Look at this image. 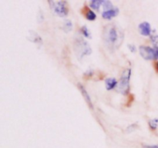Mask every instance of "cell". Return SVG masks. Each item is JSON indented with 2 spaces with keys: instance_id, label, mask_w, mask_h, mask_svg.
Listing matches in <instances>:
<instances>
[{
  "instance_id": "ffe728a7",
  "label": "cell",
  "mask_w": 158,
  "mask_h": 148,
  "mask_svg": "<svg viewBox=\"0 0 158 148\" xmlns=\"http://www.w3.org/2000/svg\"><path fill=\"white\" fill-rule=\"evenodd\" d=\"M157 71H158V62L157 63Z\"/></svg>"
},
{
  "instance_id": "5b68a950",
  "label": "cell",
  "mask_w": 158,
  "mask_h": 148,
  "mask_svg": "<svg viewBox=\"0 0 158 148\" xmlns=\"http://www.w3.org/2000/svg\"><path fill=\"white\" fill-rule=\"evenodd\" d=\"M139 52H140V55L142 58H144L146 60H153L156 58L155 51L154 49L149 47V46H140L139 49Z\"/></svg>"
},
{
  "instance_id": "2e32d148",
  "label": "cell",
  "mask_w": 158,
  "mask_h": 148,
  "mask_svg": "<svg viewBox=\"0 0 158 148\" xmlns=\"http://www.w3.org/2000/svg\"><path fill=\"white\" fill-rule=\"evenodd\" d=\"M103 8H104V11H107V10H109V9H113L112 3H111L110 1L103 2Z\"/></svg>"
},
{
  "instance_id": "6da1fadb",
  "label": "cell",
  "mask_w": 158,
  "mask_h": 148,
  "mask_svg": "<svg viewBox=\"0 0 158 148\" xmlns=\"http://www.w3.org/2000/svg\"><path fill=\"white\" fill-rule=\"evenodd\" d=\"M103 39L110 48H117L120 45L123 39V32H120L115 25H106L103 31Z\"/></svg>"
},
{
  "instance_id": "4fadbf2b",
  "label": "cell",
  "mask_w": 158,
  "mask_h": 148,
  "mask_svg": "<svg viewBox=\"0 0 158 148\" xmlns=\"http://www.w3.org/2000/svg\"><path fill=\"white\" fill-rule=\"evenodd\" d=\"M31 35L30 36V40L32 41H33V42H35V43H39V41H41V38H40V36H39V35L37 33H35V32H31L30 33H29Z\"/></svg>"
},
{
  "instance_id": "52a82bcc",
  "label": "cell",
  "mask_w": 158,
  "mask_h": 148,
  "mask_svg": "<svg viewBox=\"0 0 158 148\" xmlns=\"http://www.w3.org/2000/svg\"><path fill=\"white\" fill-rule=\"evenodd\" d=\"M78 88H79V90L80 91V92H81L82 95H83V98H84V100L86 101V104L89 105V107H90V108H94V106H93L92 101H91L90 97H89V94H88V92H86V89L84 88V87H83V86L81 84H80V83H79V84H78Z\"/></svg>"
},
{
  "instance_id": "ac0fdd59",
  "label": "cell",
  "mask_w": 158,
  "mask_h": 148,
  "mask_svg": "<svg viewBox=\"0 0 158 148\" xmlns=\"http://www.w3.org/2000/svg\"><path fill=\"white\" fill-rule=\"evenodd\" d=\"M143 148H158V145H144Z\"/></svg>"
},
{
  "instance_id": "30bf717a",
  "label": "cell",
  "mask_w": 158,
  "mask_h": 148,
  "mask_svg": "<svg viewBox=\"0 0 158 148\" xmlns=\"http://www.w3.org/2000/svg\"><path fill=\"white\" fill-rule=\"evenodd\" d=\"M63 30L66 32H69L73 29V23L70 20L66 19L64 21V23H63Z\"/></svg>"
},
{
  "instance_id": "277c9868",
  "label": "cell",
  "mask_w": 158,
  "mask_h": 148,
  "mask_svg": "<svg viewBox=\"0 0 158 148\" xmlns=\"http://www.w3.org/2000/svg\"><path fill=\"white\" fill-rule=\"evenodd\" d=\"M49 3H50L55 14H56L59 16L64 17L68 14V7L65 1H59L57 2L50 1Z\"/></svg>"
},
{
  "instance_id": "3957f363",
  "label": "cell",
  "mask_w": 158,
  "mask_h": 148,
  "mask_svg": "<svg viewBox=\"0 0 158 148\" xmlns=\"http://www.w3.org/2000/svg\"><path fill=\"white\" fill-rule=\"evenodd\" d=\"M131 76V69L127 68L123 71L120 81L117 84L118 92L122 95H127L130 89V80Z\"/></svg>"
},
{
  "instance_id": "8fae6325",
  "label": "cell",
  "mask_w": 158,
  "mask_h": 148,
  "mask_svg": "<svg viewBox=\"0 0 158 148\" xmlns=\"http://www.w3.org/2000/svg\"><path fill=\"white\" fill-rule=\"evenodd\" d=\"M103 2L104 1H102V0H93L90 3L91 8L93 9H95V10H98L99 8L103 6Z\"/></svg>"
},
{
  "instance_id": "7c38bea8",
  "label": "cell",
  "mask_w": 158,
  "mask_h": 148,
  "mask_svg": "<svg viewBox=\"0 0 158 148\" xmlns=\"http://www.w3.org/2000/svg\"><path fill=\"white\" fill-rule=\"evenodd\" d=\"M86 18H87L89 21H94L97 18V15L95 12H93L90 9H88L87 12H86Z\"/></svg>"
},
{
  "instance_id": "8992f818",
  "label": "cell",
  "mask_w": 158,
  "mask_h": 148,
  "mask_svg": "<svg viewBox=\"0 0 158 148\" xmlns=\"http://www.w3.org/2000/svg\"><path fill=\"white\" fill-rule=\"evenodd\" d=\"M139 32L143 36H149L151 34V25L148 21H143L139 25Z\"/></svg>"
},
{
  "instance_id": "ba28073f",
  "label": "cell",
  "mask_w": 158,
  "mask_h": 148,
  "mask_svg": "<svg viewBox=\"0 0 158 148\" xmlns=\"http://www.w3.org/2000/svg\"><path fill=\"white\" fill-rule=\"evenodd\" d=\"M119 13V9L118 8H113V9H109L107 11H104V12L102 13V16L105 19H111L114 17L117 16Z\"/></svg>"
},
{
  "instance_id": "d6986e66",
  "label": "cell",
  "mask_w": 158,
  "mask_h": 148,
  "mask_svg": "<svg viewBox=\"0 0 158 148\" xmlns=\"http://www.w3.org/2000/svg\"><path fill=\"white\" fill-rule=\"evenodd\" d=\"M154 51H155V55H156V58H158V46H155L154 48Z\"/></svg>"
},
{
  "instance_id": "e0dca14e",
  "label": "cell",
  "mask_w": 158,
  "mask_h": 148,
  "mask_svg": "<svg viewBox=\"0 0 158 148\" xmlns=\"http://www.w3.org/2000/svg\"><path fill=\"white\" fill-rule=\"evenodd\" d=\"M127 47L131 52H135L136 50H137V49H136V46L134 45H132V44L128 45Z\"/></svg>"
},
{
  "instance_id": "9a60e30c",
  "label": "cell",
  "mask_w": 158,
  "mask_h": 148,
  "mask_svg": "<svg viewBox=\"0 0 158 148\" xmlns=\"http://www.w3.org/2000/svg\"><path fill=\"white\" fill-rule=\"evenodd\" d=\"M81 32L82 33H83V35H84L86 38H91L90 32H89V29H88V28L86 27V26H83V27L81 28Z\"/></svg>"
},
{
  "instance_id": "9c48e42d",
  "label": "cell",
  "mask_w": 158,
  "mask_h": 148,
  "mask_svg": "<svg viewBox=\"0 0 158 148\" xmlns=\"http://www.w3.org/2000/svg\"><path fill=\"white\" fill-rule=\"evenodd\" d=\"M105 84H106V88L108 91L112 90L114 88L117 87V85L118 84L117 80L114 78H109L107 79H106L105 81Z\"/></svg>"
},
{
  "instance_id": "7a4b0ae2",
  "label": "cell",
  "mask_w": 158,
  "mask_h": 148,
  "mask_svg": "<svg viewBox=\"0 0 158 148\" xmlns=\"http://www.w3.org/2000/svg\"><path fill=\"white\" fill-rule=\"evenodd\" d=\"M73 49L76 55L80 59L83 58L86 55H89L92 52V49L87 41H86L82 38H77L75 40Z\"/></svg>"
},
{
  "instance_id": "5bb4252c",
  "label": "cell",
  "mask_w": 158,
  "mask_h": 148,
  "mask_svg": "<svg viewBox=\"0 0 158 148\" xmlns=\"http://www.w3.org/2000/svg\"><path fill=\"white\" fill-rule=\"evenodd\" d=\"M149 126L153 130H156L157 128V126H158V119L157 118H154V119L151 120L149 121Z\"/></svg>"
}]
</instances>
